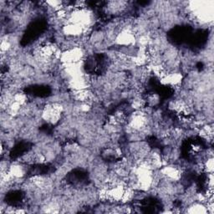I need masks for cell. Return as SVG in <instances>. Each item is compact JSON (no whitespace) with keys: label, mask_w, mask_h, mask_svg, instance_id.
Instances as JSON below:
<instances>
[{"label":"cell","mask_w":214,"mask_h":214,"mask_svg":"<svg viewBox=\"0 0 214 214\" xmlns=\"http://www.w3.org/2000/svg\"><path fill=\"white\" fill-rule=\"evenodd\" d=\"M190 213H206V210L204 209V207H202L201 205L199 204H195L193 207H190Z\"/></svg>","instance_id":"6da1fadb"}]
</instances>
